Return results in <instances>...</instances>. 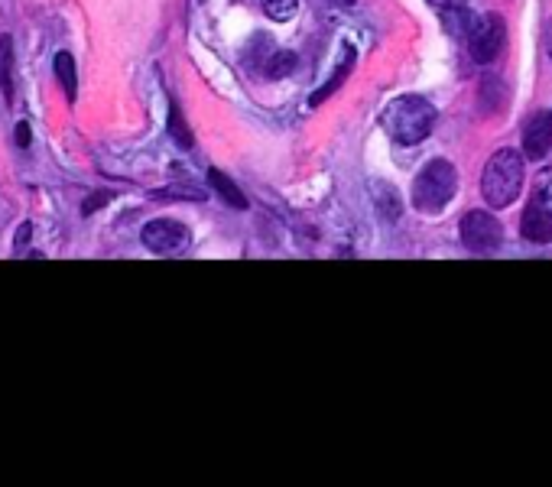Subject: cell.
Instances as JSON below:
<instances>
[{
	"label": "cell",
	"mask_w": 552,
	"mask_h": 487,
	"mask_svg": "<svg viewBox=\"0 0 552 487\" xmlns=\"http://www.w3.org/2000/svg\"><path fill=\"white\" fill-rule=\"evenodd\" d=\"M523 192V156L517 150H497L481 173V195L491 208H507Z\"/></svg>",
	"instance_id": "cell-1"
},
{
	"label": "cell",
	"mask_w": 552,
	"mask_h": 487,
	"mask_svg": "<svg viewBox=\"0 0 552 487\" xmlns=\"http://www.w3.org/2000/svg\"><path fill=\"white\" fill-rule=\"evenodd\" d=\"M384 124H387V134L397 143L416 147V143H423L429 137L432 124H436V108L419 95H403L387 108Z\"/></svg>",
	"instance_id": "cell-2"
},
{
	"label": "cell",
	"mask_w": 552,
	"mask_h": 487,
	"mask_svg": "<svg viewBox=\"0 0 552 487\" xmlns=\"http://www.w3.org/2000/svg\"><path fill=\"white\" fill-rule=\"evenodd\" d=\"M458 192V173L449 160H432L423 166V173L413 182V205L419 212L436 215L455 199Z\"/></svg>",
	"instance_id": "cell-3"
},
{
	"label": "cell",
	"mask_w": 552,
	"mask_h": 487,
	"mask_svg": "<svg viewBox=\"0 0 552 487\" xmlns=\"http://www.w3.org/2000/svg\"><path fill=\"white\" fill-rule=\"evenodd\" d=\"M504 39H507V26L501 13H484V17L475 20L468 33V56L471 62L478 65H491L504 49Z\"/></svg>",
	"instance_id": "cell-4"
},
{
	"label": "cell",
	"mask_w": 552,
	"mask_h": 487,
	"mask_svg": "<svg viewBox=\"0 0 552 487\" xmlns=\"http://www.w3.org/2000/svg\"><path fill=\"white\" fill-rule=\"evenodd\" d=\"M140 241L153 254H179V250L189 247V228L182 225V221H173V218H156V221H147L140 231Z\"/></svg>",
	"instance_id": "cell-5"
},
{
	"label": "cell",
	"mask_w": 552,
	"mask_h": 487,
	"mask_svg": "<svg viewBox=\"0 0 552 487\" xmlns=\"http://www.w3.org/2000/svg\"><path fill=\"white\" fill-rule=\"evenodd\" d=\"M462 244L471 250V254H488V250L501 247V221H497L491 212H468L462 218Z\"/></svg>",
	"instance_id": "cell-6"
},
{
	"label": "cell",
	"mask_w": 552,
	"mask_h": 487,
	"mask_svg": "<svg viewBox=\"0 0 552 487\" xmlns=\"http://www.w3.org/2000/svg\"><path fill=\"white\" fill-rule=\"evenodd\" d=\"M552 150V117L549 114H536L533 121L523 130V153L530 160H543Z\"/></svg>",
	"instance_id": "cell-7"
},
{
	"label": "cell",
	"mask_w": 552,
	"mask_h": 487,
	"mask_svg": "<svg viewBox=\"0 0 552 487\" xmlns=\"http://www.w3.org/2000/svg\"><path fill=\"white\" fill-rule=\"evenodd\" d=\"M520 231H523V238L533 241V244H549L552 241V215L530 202V208L520 218Z\"/></svg>",
	"instance_id": "cell-8"
},
{
	"label": "cell",
	"mask_w": 552,
	"mask_h": 487,
	"mask_svg": "<svg viewBox=\"0 0 552 487\" xmlns=\"http://www.w3.org/2000/svg\"><path fill=\"white\" fill-rule=\"evenodd\" d=\"M208 182H212V189H215L231 208H238V212H244V208H247V195H244L238 186H234V182H231L225 173H221V169H208Z\"/></svg>",
	"instance_id": "cell-9"
},
{
	"label": "cell",
	"mask_w": 552,
	"mask_h": 487,
	"mask_svg": "<svg viewBox=\"0 0 552 487\" xmlns=\"http://www.w3.org/2000/svg\"><path fill=\"white\" fill-rule=\"evenodd\" d=\"M345 52H348V56H345V65H341V69H338V72L332 75V82H328V85H322L319 91H312V98H309V104H312V108H315V104H322L325 98H332L335 91H338L341 85H345V78L351 75V69H354V49L348 46Z\"/></svg>",
	"instance_id": "cell-10"
},
{
	"label": "cell",
	"mask_w": 552,
	"mask_h": 487,
	"mask_svg": "<svg viewBox=\"0 0 552 487\" xmlns=\"http://www.w3.org/2000/svg\"><path fill=\"white\" fill-rule=\"evenodd\" d=\"M0 91L4 98L13 101V39L0 36Z\"/></svg>",
	"instance_id": "cell-11"
},
{
	"label": "cell",
	"mask_w": 552,
	"mask_h": 487,
	"mask_svg": "<svg viewBox=\"0 0 552 487\" xmlns=\"http://www.w3.org/2000/svg\"><path fill=\"white\" fill-rule=\"evenodd\" d=\"M52 69H56V78H59V85L65 91V98L75 101V59H72V52H59L56 62H52Z\"/></svg>",
	"instance_id": "cell-12"
},
{
	"label": "cell",
	"mask_w": 552,
	"mask_h": 487,
	"mask_svg": "<svg viewBox=\"0 0 552 487\" xmlns=\"http://www.w3.org/2000/svg\"><path fill=\"white\" fill-rule=\"evenodd\" d=\"M471 26H475V17L462 7V4H449L445 7V30H449L452 36H468L471 33Z\"/></svg>",
	"instance_id": "cell-13"
},
{
	"label": "cell",
	"mask_w": 552,
	"mask_h": 487,
	"mask_svg": "<svg viewBox=\"0 0 552 487\" xmlns=\"http://www.w3.org/2000/svg\"><path fill=\"white\" fill-rule=\"evenodd\" d=\"M533 205H540L543 212L552 215V166L549 169H540V176L533 182V195H530Z\"/></svg>",
	"instance_id": "cell-14"
},
{
	"label": "cell",
	"mask_w": 552,
	"mask_h": 487,
	"mask_svg": "<svg viewBox=\"0 0 552 487\" xmlns=\"http://www.w3.org/2000/svg\"><path fill=\"white\" fill-rule=\"evenodd\" d=\"M293 65H296V56H293V52L276 49V52H270V59L264 62V75L276 82V78H283V75L293 72Z\"/></svg>",
	"instance_id": "cell-15"
},
{
	"label": "cell",
	"mask_w": 552,
	"mask_h": 487,
	"mask_svg": "<svg viewBox=\"0 0 552 487\" xmlns=\"http://www.w3.org/2000/svg\"><path fill=\"white\" fill-rule=\"evenodd\" d=\"M260 7H264V13H267L270 20L286 23V20H293V17H296L299 0H260Z\"/></svg>",
	"instance_id": "cell-16"
},
{
	"label": "cell",
	"mask_w": 552,
	"mask_h": 487,
	"mask_svg": "<svg viewBox=\"0 0 552 487\" xmlns=\"http://www.w3.org/2000/svg\"><path fill=\"white\" fill-rule=\"evenodd\" d=\"M169 134H173V140L179 143L182 150H189V147H192V134H189V124L182 121V111H179V104H173V108H169Z\"/></svg>",
	"instance_id": "cell-17"
},
{
	"label": "cell",
	"mask_w": 552,
	"mask_h": 487,
	"mask_svg": "<svg viewBox=\"0 0 552 487\" xmlns=\"http://www.w3.org/2000/svg\"><path fill=\"white\" fill-rule=\"evenodd\" d=\"M156 195V199H195V202H199L202 199V192H195V189H163V192H153Z\"/></svg>",
	"instance_id": "cell-18"
},
{
	"label": "cell",
	"mask_w": 552,
	"mask_h": 487,
	"mask_svg": "<svg viewBox=\"0 0 552 487\" xmlns=\"http://www.w3.org/2000/svg\"><path fill=\"white\" fill-rule=\"evenodd\" d=\"M108 199H111L108 192H101V195H95V199H88V202L82 205V215H91V212H98V205H104V202H108Z\"/></svg>",
	"instance_id": "cell-19"
},
{
	"label": "cell",
	"mask_w": 552,
	"mask_h": 487,
	"mask_svg": "<svg viewBox=\"0 0 552 487\" xmlns=\"http://www.w3.org/2000/svg\"><path fill=\"white\" fill-rule=\"evenodd\" d=\"M30 231H33V225H30V221H23L20 231H17V238H13V247H26V241H30Z\"/></svg>",
	"instance_id": "cell-20"
},
{
	"label": "cell",
	"mask_w": 552,
	"mask_h": 487,
	"mask_svg": "<svg viewBox=\"0 0 552 487\" xmlns=\"http://www.w3.org/2000/svg\"><path fill=\"white\" fill-rule=\"evenodd\" d=\"M17 143H20V147H26V143H30V124H26V121L17 124Z\"/></svg>",
	"instance_id": "cell-21"
},
{
	"label": "cell",
	"mask_w": 552,
	"mask_h": 487,
	"mask_svg": "<svg viewBox=\"0 0 552 487\" xmlns=\"http://www.w3.org/2000/svg\"><path fill=\"white\" fill-rule=\"evenodd\" d=\"M546 52H549V59H552V20L546 23Z\"/></svg>",
	"instance_id": "cell-22"
},
{
	"label": "cell",
	"mask_w": 552,
	"mask_h": 487,
	"mask_svg": "<svg viewBox=\"0 0 552 487\" xmlns=\"http://www.w3.org/2000/svg\"><path fill=\"white\" fill-rule=\"evenodd\" d=\"M328 4H332V7H354L358 0H328Z\"/></svg>",
	"instance_id": "cell-23"
},
{
	"label": "cell",
	"mask_w": 552,
	"mask_h": 487,
	"mask_svg": "<svg viewBox=\"0 0 552 487\" xmlns=\"http://www.w3.org/2000/svg\"><path fill=\"white\" fill-rule=\"evenodd\" d=\"M429 4H432V7H449L452 0H429Z\"/></svg>",
	"instance_id": "cell-24"
},
{
	"label": "cell",
	"mask_w": 552,
	"mask_h": 487,
	"mask_svg": "<svg viewBox=\"0 0 552 487\" xmlns=\"http://www.w3.org/2000/svg\"><path fill=\"white\" fill-rule=\"evenodd\" d=\"M549 117H552V114H549Z\"/></svg>",
	"instance_id": "cell-25"
}]
</instances>
